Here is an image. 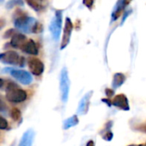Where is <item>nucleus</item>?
<instances>
[{"instance_id": "obj_1", "label": "nucleus", "mask_w": 146, "mask_h": 146, "mask_svg": "<svg viewBox=\"0 0 146 146\" xmlns=\"http://www.w3.org/2000/svg\"><path fill=\"white\" fill-rule=\"evenodd\" d=\"M38 21L33 17H29L27 13L21 9H16L14 14V25L15 27L26 33H33V29Z\"/></svg>"}, {"instance_id": "obj_5", "label": "nucleus", "mask_w": 146, "mask_h": 146, "mask_svg": "<svg viewBox=\"0 0 146 146\" xmlns=\"http://www.w3.org/2000/svg\"><path fill=\"white\" fill-rule=\"evenodd\" d=\"M62 10H59V9L56 10L55 16L50 24V33L56 41H57L60 38L61 30H62Z\"/></svg>"}, {"instance_id": "obj_16", "label": "nucleus", "mask_w": 146, "mask_h": 146, "mask_svg": "<svg viewBox=\"0 0 146 146\" xmlns=\"http://www.w3.org/2000/svg\"><path fill=\"white\" fill-rule=\"evenodd\" d=\"M79 124V118L77 115H73L63 121V129L67 130L73 127H75Z\"/></svg>"}, {"instance_id": "obj_7", "label": "nucleus", "mask_w": 146, "mask_h": 146, "mask_svg": "<svg viewBox=\"0 0 146 146\" xmlns=\"http://www.w3.org/2000/svg\"><path fill=\"white\" fill-rule=\"evenodd\" d=\"M73 29H74V25L72 23L71 19L69 17H66L65 27H64V30H63V35H62V43H61V45H60L61 50L65 49L68 46V44H69Z\"/></svg>"}, {"instance_id": "obj_3", "label": "nucleus", "mask_w": 146, "mask_h": 146, "mask_svg": "<svg viewBox=\"0 0 146 146\" xmlns=\"http://www.w3.org/2000/svg\"><path fill=\"white\" fill-rule=\"evenodd\" d=\"M3 72L9 73L14 77L16 80L21 82L22 85L27 86L30 85L33 82V76L31 74L26 70L23 69H15L12 68H5L3 69Z\"/></svg>"}, {"instance_id": "obj_11", "label": "nucleus", "mask_w": 146, "mask_h": 146, "mask_svg": "<svg viewBox=\"0 0 146 146\" xmlns=\"http://www.w3.org/2000/svg\"><path fill=\"white\" fill-rule=\"evenodd\" d=\"M129 1H125V0H121V1H118L115 3V6L112 11L111 14V21H116L121 15V14L124 12V9L126 8V6L129 3Z\"/></svg>"}, {"instance_id": "obj_27", "label": "nucleus", "mask_w": 146, "mask_h": 146, "mask_svg": "<svg viewBox=\"0 0 146 146\" xmlns=\"http://www.w3.org/2000/svg\"><path fill=\"white\" fill-rule=\"evenodd\" d=\"M129 146H146L145 145H129Z\"/></svg>"}, {"instance_id": "obj_15", "label": "nucleus", "mask_w": 146, "mask_h": 146, "mask_svg": "<svg viewBox=\"0 0 146 146\" xmlns=\"http://www.w3.org/2000/svg\"><path fill=\"white\" fill-rule=\"evenodd\" d=\"M126 81V76L122 73H116L114 74L112 80V87L113 89H117L121 86Z\"/></svg>"}, {"instance_id": "obj_25", "label": "nucleus", "mask_w": 146, "mask_h": 146, "mask_svg": "<svg viewBox=\"0 0 146 146\" xmlns=\"http://www.w3.org/2000/svg\"><path fill=\"white\" fill-rule=\"evenodd\" d=\"M102 102H104L109 107H110V106L112 105V102L110 100V98H103V99H102Z\"/></svg>"}, {"instance_id": "obj_14", "label": "nucleus", "mask_w": 146, "mask_h": 146, "mask_svg": "<svg viewBox=\"0 0 146 146\" xmlns=\"http://www.w3.org/2000/svg\"><path fill=\"white\" fill-rule=\"evenodd\" d=\"M33 139H34V132L32 129H29L23 133L19 146H33Z\"/></svg>"}, {"instance_id": "obj_18", "label": "nucleus", "mask_w": 146, "mask_h": 146, "mask_svg": "<svg viewBox=\"0 0 146 146\" xmlns=\"http://www.w3.org/2000/svg\"><path fill=\"white\" fill-rule=\"evenodd\" d=\"M10 117L14 121H19L21 118V113L19 109L13 108L10 110Z\"/></svg>"}, {"instance_id": "obj_8", "label": "nucleus", "mask_w": 146, "mask_h": 146, "mask_svg": "<svg viewBox=\"0 0 146 146\" xmlns=\"http://www.w3.org/2000/svg\"><path fill=\"white\" fill-rule=\"evenodd\" d=\"M28 68L31 71V73L35 76H40L44 70V65L43 62L38 58L31 57L27 61Z\"/></svg>"}, {"instance_id": "obj_22", "label": "nucleus", "mask_w": 146, "mask_h": 146, "mask_svg": "<svg viewBox=\"0 0 146 146\" xmlns=\"http://www.w3.org/2000/svg\"><path fill=\"white\" fill-rule=\"evenodd\" d=\"M14 29H9V30H8L7 32H5V33H4V35H3V38H9V37H13V35H14Z\"/></svg>"}, {"instance_id": "obj_10", "label": "nucleus", "mask_w": 146, "mask_h": 146, "mask_svg": "<svg viewBox=\"0 0 146 146\" xmlns=\"http://www.w3.org/2000/svg\"><path fill=\"white\" fill-rule=\"evenodd\" d=\"M112 105H114L116 108H119L122 110H125V111H128L130 110L129 102L125 94L116 95L112 101Z\"/></svg>"}, {"instance_id": "obj_17", "label": "nucleus", "mask_w": 146, "mask_h": 146, "mask_svg": "<svg viewBox=\"0 0 146 146\" xmlns=\"http://www.w3.org/2000/svg\"><path fill=\"white\" fill-rule=\"evenodd\" d=\"M110 122L111 121H110V122H108L106 124L105 128L104 129V133L102 135V138L104 140H106V141H111L112 139H113V136H114L113 133H112V132L110 131Z\"/></svg>"}, {"instance_id": "obj_6", "label": "nucleus", "mask_w": 146, "mask_h": 146, "mask_svg": "<svg viewBox=\"0 0 146 146\" xmlns=\"http://www.w3.org/2000/svg\"><path fill=\"white\" fill-rule=\"evenodd\" d=\"M60 92L61 99L65 104L68 101L69 94V78L68 73L66 68H63L60 74Z\"/></svg>"}, {"instance_id": "obj_2", "label": "nucleus", "mask_w": 146, "mask_h": 146, "mask_svg": "<svg viewBox=\"0 0 146 146\" xmlns=\"http://www.w3.org/2000/svg\"><path fill=\"white\" fill-rule=\"evenodd\" d=\"M5 98L6 99L10 102V103H21L24 102L27 98V92L21 89L17 84L9 81L7 84L6 86V93H5Z\"/></svg>"}, {"instance_id": "obj_20", "label": "nucleus", "mask_w": 146, "mask_h": 146, "mask_svg": "<svg viewBox=\"0 0 146 146\" xmlns=\"http://www.w3.org/2000/svg\"><path fill=\"white\" fill-rule=\"evenodd\" d=\"M9 124H8V121L7 120H5L3 116H0V128L2 130L3 129H6L8 127Z\"/></svg>"}, {"instance_id": "obj_9", "label": "nucleus", "mask_w": 146, "mask_h": 146, "mask_svg": "<svg viewBox=\"0 0 146 146\" xmlns=\"http://www.w3.org/2000/svg\"><path fill=\"white\" fill-rule=\"evenodd\" d=\"M92 94H93V91H90L81 98V100L79 104V106H78V113L80 115H85L87 114V112L89 110L90 102H91Z\"/></svg>"}, {"instance_id": "obj_4", "label": "nucleus", "mask_w": 146, "mask_h": 146, "mask_svg": "<svg viewBox=\"0 0 146 146\" xmlns=\"http://www.w3.org/2000/svg\"><path fill=\"white\" fill-rule=\"evenodd\" d=\"M0 61L4 64L9 65H19L23 67L25 64V59L20 56L19 54L15 50H8L0 55Z\"/></svg>"}, {"instance_id": "obj_19", "label": "nucleus", "mask_w": 146, "mask_h": 146, "mask_svg": "<svg viewBox=\"0 0 146 146\" xmlns=\"http://www.w3.org/2000/svg\"><path fill=\"white\" fill-rule=\"evenodd\" d=\"M27 3L33 9H34L35 11H39V10H41L42 8H43L42 3H41L40 2H38V1H35V0H33V1L27 0Z\"/></svg>"}, {"instance_id": "obj_13", "label": "nucleus", "mask_w": 146, "mask_h": 146, "mask_svg": "<svg viewBox=\"0 0 146 146\" xmlns=\"http://www.w3.org/2000/svg\"><path fill=\"white\" fill-rule=\"evenodd\" d=\"M28 39L27 38L26 35L22 34V33H15L13 35V37L11 38V41H10V44L15 47V48H18L21 49V47L27 41Z\"/></svg>"}, {"instance_id": "obj_23", "label": "nucleus", "mask_w": 146, "mask_h": 146, "mask_svg": "<svg viewBox=\"0 0 146 146\" xmlns=\"http://www.w3.org/2000/svg\"><path fill=\"white\" fill-rule=\"evenodd\" d=\"M131 9H128V10H127L124 14H123V17H122V21H121V25H122L123 23H124V21H125V20L127 19V17L130 15V13H131Z\"/></svg>"}, {"instance_id": "obj_26", "label": "nucleus", "mask_w": 146, "mask_h": 146, "mask_svg": "<svg viewBox=\"0 0 146 146\" xmlns=\"http://www.w3.org/2000/svg\"><path fill=\"white\" fill-rule=\"evenodd\" d=\"M86 146H95V144L93 142V140H89L86 144Z\"/></svg>"}, {"instance_id": "obj_21", "label": "nucleus", "mask_w": 146, "mask_h": 146, "mask_svg": "<svg viewBox=\"0 0 146 146\" xmlns=\"http://www.w3.org/2000/svg\"><path fill=\"white\" fill-rule=\"evenodd\" d=\"M105 94H106V96H107L109 98H110L111 97H113V96L115 95V91H114V89L107 88V89L105 90Z\"/></svg>"}, {"instance_id": "obj_12", "label": "nucleus", "mask_w": 146, "mask_h": 146, "mask_svg": "<svg viewBox=\"0 0 146 146\" xmlns=\"http://www.w3.org/2000/svg\"><path fill=\"white\" fill-rule=\"evenodd\" d=\"M21 50L27 53V54H30V55H38V48L36 44V43L33 40V39H28L21 47Z\"/></svg>"}, {"instance_id": "obj_24", "label": "nucleus", "mask_w": 146, "mask_h": 146, "mask_svg": "<svg viewBox=\"0 0 146 146\" xmlns=\"http://www.w3.org/2000/svg\"><path fill=\"white\" fill-rule=\"evenodd\" d=\"M93 3H94V2H93V1H92V0H89V1H84V2H83V3H84V4H85L88 9H92V5H93Z\"/></svg>"}]
</instances>
